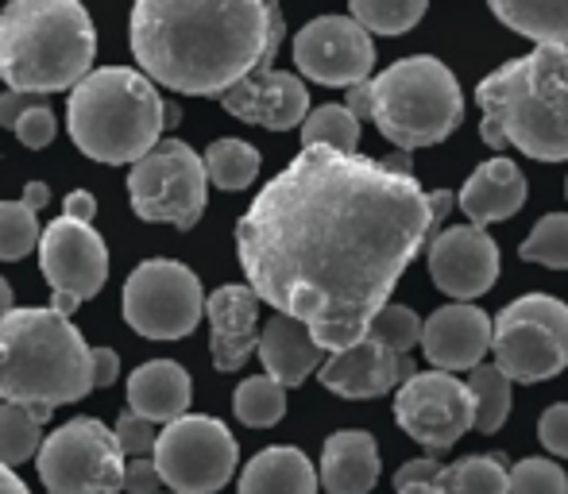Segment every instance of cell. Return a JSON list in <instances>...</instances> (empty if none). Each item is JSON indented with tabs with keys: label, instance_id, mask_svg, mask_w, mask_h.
I'll list each match as a JSON object with an SVG mask.
<instances>
[{
	"label": "cell",
	"instance_id": "10",
	"mask_svg": "<svg viewBox=\"0 0 568 494\" xmlns=\"http://www.w3.org/2000/svg\"><path fill=\"white\" fill-rule=\"evenodd\" d=\"M236 436L225 421L186 413L159 433L151 464L171 494H217L236 475Z\"/></svg>",
	"mask_w": 568,
	"mask_h": 494
},
{
	"label": "cell",
	"instance_id": "12",
	"mask_svg": "<svg viewBox=\"0 0 568 494\" xmlns=\"http://www.w3.org/2000/svg\"><path fill=\"white\" fill-rule=\"evenodd\" d=\"M39 480L47 494H120L124 456L113 429L98 418H74L39 444Z\"/></svg>",
	"mask_w": 568,
	"mask_h": 494
},
{
	"label": "cell",
	"instance_id": "21",
	"mask_svg": "<svg viewBox=\"0 0 568 494\" xmlns=\"http://www.w3.org/2000/svg\"><path fill=\"white\" fill-rule=\"evenodd\" d=\"M456 205L468 217V225L484 228L495 220H510L526 205V178L515 166V158H487L471 171L464 189L456 194Z\"/></svg>",
	"mask_w": 568,
	"mask_h": 494
},
{
	"label": "cell",
	"instance_id": "28",
	"mask_svg": "<svg viewBox=\"0 0 568 494\" xmlns=\"http://www.w3.org/2000/svg\"><path fill=\"white\" fill-rule=\"evenodd\" d=\"M510 464L503 452H487V456H464L456 464L442 467L437 483L445 494H507Z\"/></svg>",
	"mask_w": 568,
	"mask_h": 494
},
{
	"label": "cell",
	"instance_id": "20",
	"mask_svg": "<svg viewBox=\"0 0 568 494\" xmlns=\"http://www.w3.org/2000/svg\"><path fill=\"white\" fill-rule=\"evenodd\" d=\"M210 317V356L221 374L240 371L260 344V298L247 286H217L205 298Z\"/></svg>",
	"mask_w": 568,
	"mask_h": 494
},
{
	"label": "cell",
	"instance_id": "1",
	"mask_svg": "<svg viewBox=\"0 0 568 494\" xmlns=\"http://www.w3.org/2000/svg\"><path fill=\"white\" fill-rule=\"evenodd\" d=\"M456 197L418 186L379 158L302 147L236 225L247 290L306 325L322 352L367 337L403 270Z\"/></svg>",
	"mask_w": 568,
	"mask_h": 494
},
{
	"label": "cell",
	"instance_id": "38",
	"mask_svg": "<svg viewBox=\"0 0 568 494\" xmlns=\"http://www.w3.org/2000/svg\"><path fill=\"white\" fill-rule=\"evenodd\" d=\"M113 436H116V449H120V456L143 460V456H148V452H155L159 429L151 425V421L135 418L132 410H124V413H120V418H116Z\"/></svg>",
	"mask_w": 568,
	"mask_h": 494
},
{
	"label": "cell",
	"instance_id": "47",
	"mask_svg": "<svg viewBox=\"0 0 568 494\" xmlns=\"http://www.w3.org/2000/svg\"><path fill=\"white\" fill-rule=\"evenodd\" d=\"M0 494H31L28 483L12 472V467H0Z\"/></svg>",
	"mask_w": 568,
	"mask_h": 494
},
{
	"label": "cell",
	"instance_id": "22",
	"mask_svg": "<svg viewBox=\"0 0 568 494\" xmlns=\"http://www.w3.org/2000/svg\"><path fill=\"white\" fill-rule=\"evenodd\" d=\"M190 402H194V382L182 363L151 360L128 374V410L151 425L159 421L171 425V421L186 418Z\"/></svg>",
	"mask_w": 568,
	"mask_h": 494
},
{
	"label": "cell",
	"instance_id": "41",
	"mask_svg": "<svg viewBox=\"0 0 568 494\" xmlns=\"http://www.w3.org/2000/svg\"><path fill=\"white\" fill-rule=\"evenodd\" d=\"M159 487H163V480H159L155 464H151L148 456H143V460H128L120 491H128V494H159Z\"/></svg>",
	"mask_w": 568,
	"mask_h": 494
},
{
	"label": "cell",
	"instance_id": "30",
	"mask_svg": "<svg viewBox=\"0 0 568 494\" xmlns=\"http://www.w3.org/2000/svg\"><path fill=\"white\" fill-rule=\"evenodd\" d=\"M468 394H471V410H476V418H471V429H479V433H495V429L507 421L510 413V382L507 374H503L495 363H479V368L468 371Z\"/></svg>",
	"mask_w": 568,
	"mask_h": 494
},
{
	"label": "cell",
	"instance_id": "46",
	"mask_svg": "<svg viewBox=\"0 0 568 494\" xmlns=\"http://www.w3.org/2000/svg\"><path fill=\"white\" fill-rule=\"evenodd\" d=\"M395 491L398 494H445L437 480H410V483H398Z\"/></svg>",
	"mask_w": 568,
	"mask_h": 494
},
{
	"label": "cell",
	"instance_id": "37",
	"mask_svg": "<svg viewBox=\"0 0 568 494\" xmlns=\"http://www.w3.org/2000/svg\"><path fill=\"white\" fill-rule=\"evenodd\" d=\"M507 494H568V475L554 460L530 456L510 467Z\"/></svg>",
	"mask_w": 568,
	"mask_h": 494
},
{
	"label": "cell",
	"instance_id": "16",
	"mask_svg": "<svg viewBox=\"0 0 568 494\" xmlns=\"http://www.w3.org/2000/svg\"><path fill=\"white\" fill-rule=\"evenodd\" d=\"M429 275L437 290L456 301H471L487 294L499 278V244L476 225H453L426 244Z\"/></svg>",
	"mask_w": 568,
	"mask_h": 494
},
{
	"label": "cell",
	"instance_id": "15",
	"mask_svg": "<svg viewBox=\"0 0 568 494\" xmlns=\"http://www.w3.org/2000/svg\"><path fill=\"white\" fill-rule=\"evenodd\" d=\"M294 62L317 85H352L372 82L375 43L352 16H317L294 39Z\"/></svg>",
	"mask_w": 568,
	"mask_h": 494
},
{
	"label": "cell",
	"instance_id": "7",
	"mask_svg": "<svg viewBox=\"0 0 568 494\" xmlns=\"http://www.w3.org/2000/svg\"><path fill=\"white\" fill-rule=\"evenodd\" d=\"M163 113L166 101L140 70L101 66L70 90L67 132L93 163L135 166L159 143Z\"/></svg>",
	"mask_w": 568,
	"mask_h": 494
},
{
	"label": "cell",
	"instance_id": "44",
	"mask_svg": "<svg viewBox=\"0 0 568 494\" xmlns=\"http://www.w3.org/2000/svg\"><path fill=\"white\" fill-rule=\"evenodd\" d=\"M62 217L74 220V225H93V217H98V197H93L90 189H74V194H67V202H62Z\"/></svg>",
	"mask_w": 568,
	"mask_h": 494
},
{
	"label": "cell",
	"instance_id": "19",
	"mask_svg": "<svg viewBox=\"0 0 568 494\" xmlns=\"http://www.w3.org/2000/svg\"><path fill=\"white\" fill-rule=\"evenodd\" d=\"M422 348L434 371H471L491 348V317L471 301H453L422 325Z\"/></svg>",
	"mask_w": 568,
	"mask_h": 494
},
{
	"label": "cell",
	"instance_id": "45",
	"mask_svg": "<svg viewBox=\"0 0 568 494\" xmlns=\"http://www.w3.org/2000/svg\"><path fill=\"white\" fill-rule=\"evenodd\" d=\"M20 202L28 205L31 213H39L47 202H51V189H47V182H28V186H23V197H20Z\"/></svg>",
	"mask_w": 568,
	"mask_h": 494
},
{
	"label": "cell",
	"instance_id": "4",
	"mask_svg": "<svg viewBox=\"0 0 568 494\" xmlns=\"http://www.w3.org/2000/svg\"><path fill=\"white\" fill-rule=\"evenodd\" d=\"M98 59V31L78 0H12L0 12V82L16 93L74 90Z\"/></svg>",
	"mask_w": 568,
	"mask_h": 494
},
{
	"label": "cell",
	"instance_id": "24",
	"mask_svg": "<svg viewBox=\"0 0 568 494\" xmlns=\"http://www.w3.org/2000/svg\"><path fill=\"white\" fill-rule=\"evenodd\" d=\"M329 494H372L379 483V449L375 436L364 429H341L325 441L322 449V472H317Z\"/></svg>",
	"mask_w": 568,
	"mask_h": 494
},
{
	"label": "cell",
	"instance_id": "49",
	"mask_svg": "<svg viewBox=\"0 0 568 494\" xmlns=\"http://www.w3.org/2000/svg\"><path fill=\"white\" fill-rule=\"evenodd\" d=\"M565 194H568V186H565Z\"/></svg>",
	"mask_w": 568,
	"mask_h": 494
},
{
	"label": "cell",
	"instance_id": "14",
	"mask_svg": "<svg viewBox=\"0 0 568 494\" xmlns=\"http://www.w3.org/2000/svg\"><path fill=\"white\" fill-rule=\"evenodd\" d=\"M471 394L456 374L414 371L395 394V421L410 441L442 456L471 429Z\"/></svg>",
	"mask_w": 568,
	"mask_h": 494
},
{
	"label": "cell",
	"instance_id": "11",
	"mask_svg": "<svg viewBox=\"0 0 568 494\" xmlns=\"http://www.w3.org/2000/svg\"><path fill=\"white\" fill-rule=\"evenodd\" d=\"M205 309L202 278L179 259H148L124 282V321L143 340H182Z\"/></svg>",
	"mask_w": 568,
	"mask_h": 494
},
{
	"label": "cell",
	"instance_id": "8",
	"mask_svg": "<svg viewBox=\"0 0 568 494\" xmlns=\"http://www.w3.org/2000/svg\"><path fill=\"white\" fill-rule=\"evenodd\" d=\"M495 368L507 382H546L568 368V306L549 294H526L491 321Z\"/></svg>",
	"mask_w": 568,
	"mask_h": 494
},
{
	"label": "cell",
	"instance_id": "39",
	"mask_svg": "<svg viewBox=\"0 0 568 494\" xmlns=\"http://www.w3.org/2000/svg\"><path fill=\"white\" fill-rule=\"evenodd\" d=\"M12 132H16V140H20L23 147L43 151V147H51L54 135H59V121H54L51 105H47V101H43V105L28 109V113H23L20 121L12 124Z\"/></svg>",
	"mask_w": 568,
	"mask_h": 494
},
{
	"label": "cell",
	"instance_id": "32",
	"mask_svg": "<svg viewBox=\"0 0 568 494\" xmlns=\"http://www.w3.org/2000/svg\"><path fill=\"white\" fill-rule=\"evenodd\" d=\"M302 147H329L341 155H356L359 121L344 105H322L302 121Z\"/></svg>",
	"mask_w": 568,
	"mask_h": 494
},
{
	"label": "cell",
	"instance_id": "42",
	"mask_svg": "<svg viewBox=\"0 0 568 494\" xmlns=\"http://www.w3.org/2000/svg\"><path fill=\"white\" fill-rule=\"evenodd\" d=\"M120 374V356L113 348H90V379H93V390L98 387H113Z\"/></svg>",
	"mask_w": 568,
	"mask_h": 494
},
{
	"label": "cell",
	"instance_id": "9",
	"mask_svg": "<svg viewBox=\"0 0 568 494\" xmlns=\"http://www.w3.org/2000/svg\"><path fill=\"white\" fill-rule=\"evenodd\" d=\"M205 166L190 143L163 140L132 166L128 174V202L135 217L148 225H174L179 233L202 220L205 213Z\"/></svg>",
	"mask_w": 568,
	"mask_h": 494
},
{
	"label": "cell",
	"instance_id": "33",
	"mask_svg": "<svg viewBox=\"0 0 568 494\" xmlns=\"http://www.w3.org/2000/svg\"><path fill=\"white\" fill-rule=\"evenodd\" d=\"M426 16V0H352V20L372 35H406Z\"/></svg>",
	"mask_w": 568,
	"mask_h": 494
},
{
	"label": "cell",
	"instance_id": "2",
	"mask_svg": "<svg viewBox=\"0 0 568 494\" xmlns=\"http://www.w3.org/2000/svg\"><path fill=\"white\" fill-rule=\"evenodd\" d=\"M283 12L263 0H140L132 54L151 85L190 97H225L267 70L283 43Z\"/></svg>",
	"mask_w": 568,
	"mask_h": 494
},
{
	"label": "cell",
	"instance_id": "6",
	"mask_svg": "<svg viewBox=\"0 0 568 494\" xmlns=\"http://www.w3.org/2000/svg\"><path fill=\"white\" fill-rule=\"evenodd\" d=\"M344 109L356 121L367 116L379 124V135L403 155L449 140L464 121L460 82L434 54H410L403 62H390L372 82L352 85L344 93Z\"/></svg>",
	"mask_w": 568,
	"mask_h": 494
},
{
	"label": "cell",
	"instance_id": "25",
	"mask_svg": "<svg viewBox=\"0 0 568 494\" xmlns=\"http://www.w3.org/2000/svg\"><path fill=\"white\" fill-rule=\"evenodd\" d=\"M236 494H317V472L302 449L275 444L244 464Z\"/></svg>",
	"mask_w": 568,
	"mask_h": 494
},
{
	"label": "cell",
	"instance_id": "29",
	"mask_svg": "<svg viewBox=\"0 0 568 494\" xmlns=\"http://www.w3.org/2000/svg\"><path fill=\"white\" fill-rule=\"evenodd\" d=\"M51 413L23 410V405H0V467H16L31 460L43 444V425Z\"/></svg>",
	"mask_w": 568,
	"mask_h": 494
},
{
	"label": "cell",
	"instance_id": "18",
	"mask_svg": "<svg viewBox=\"0 0 568 494\" xmlns=\"http://www.w3.org/2000/svg\"><path fill=\"white\" fill-rule=\"evenodd\" d=\"M229 116L244 124H260L271 132H291L310 116V90L298 74L286 70H255L244 82H236L221 97Z\"/></svg>",
	"mask_w": 568,
	"mask_h": 494
},
{
	"label": "cell",
	"instance_id": "23",
	"mask_svg": "<svg viewBox=\"0 0 568 494\" xmlns=\"http://www.w3.org/2000/svg\"><path fill=\"white\" fill-rule=\"evenodd\" d=\"M255 352H260L267 379H275L283 390L302 387V382H306L310 374L325 363V352L314 344V337H310L306 325L291 321V317H278V313L263 325Z\"/></svg>",
	"mask_w": 568,
	"mask_h": 494
},
{
	"label": "cell",
	"instance_id": "36",
	"mask_svg": "<svg viewBox=\"0 0 568 494\" xmlns=\"http://www.w3.org/2000/svg\"><path fill=\"white\" fill-rule=\"evenodd\" d=\"M367 337H375L379 344H387L390 352L406 356L410 348L422 344V317L406 306H383L367 325Z\"/></svg>",
	"mask_w": 568,
	"mask_h": 494
},
{
	"label": "cell",
	"instance_id": "31",
	"mask_svg": "<svg viewBox=\"0 0 568 494\" xmlns=\"http://www.w3.org/2000/svg\"><path fill=\"white\" fill-rule=\"evenodd\" d=\"M232 410H236V418L247 429H271L286 413V390L275 379H267V374H255V379H244L236 387Z\"/></svg>",
	"mask_w": 568,
	"mask_h": 494
},
{
	"label": "cell",
	"instance_id": "40",
	"mask_svg": "<svg viewBox=\"0 0 568 494\" xmlns=\"http://www.w3.org/2000/svg\"><path fill=\"white\" fill-rule=\"evenodd\" d=\"M538 441L546 444L554 456L568 460V402H557L541 413L538 418Z\"/></svg>",
	"mask_w": 568,
	"mask_h": 494
},
{
	"label": "cell",
	"instance_id": "34",
	"mask_svg": "<svg viewBox=\"0 0 568 494\" xmlns=\"http://www.w3.org/2000/svg\"><path fill=\"white\" fill-rule=\"evenodd\" d=\"M526 263H541V267L568 270V213H549L534 225V233L526 236L518 247Z\"/></svg>",
	"mask_w": 568,
	"mask_h": 494
},
{
	"label": "cell",
	"instance_id": "5",
	"mask_svg": "<svg viewBox=\"0 0 568 494\" xmlns=\"http://www.w3.org/2000/svg\"><path fill=\"white\" fill-rule=\"evenodd\" d=\"M90 390V344L70 317L51 306L0 317V398L8 405L54 413Z\"/></svg>",
	"mask_w": 568,
	"mask_h": 494
},
{
	"label": "cell",
	"instance_id": "26",
	"mask_svg": "<svg viewBox=\"0 0 568 494\" xmlns=\"http://www.w3.org/2000/svg\"><path fill=\"white\" fill-rule=\"evenodd\" d=\"M491 12L510 31L534 39V47L568 51V0H495Z\"/></svg>",
	"mask_w": 568,
	"mask_h": 494
},
{
	"label": "cell",
	"instance_id": "48",
	"mask_svg": "<svg viewBox=\"0 0 568 494\" xmlns=\"http://www.w3.org/2000/svg\"><path fill=\"white\" fill-rule=\"evenodd\" d=\"M12 286H8L4 282V278H0V317H4V313H12Z\"/></svg>",
	"mask_w": 568,
	"mask_h": 494
},
{
	"label": "cell",
	"instance_id": "17",
	"mask_svg": "<svg viewBox=\"0 0 568 494\" xmlns=\"http://www.w3.org/2000/svg\"><path fill=\"white\" fill-rule=\"evenodd\" d=\"M414 371L418 368L410 363V356L390 352L375 337H359L356 344L329 352V360L317 368V379L341 398H383L395 387H403Z\"/></svg>",
	"mask_w": 568,
	"mask_h": 494
},
{
	"label": "cell",
	"instance_id": "3",
	"mask_svg": "<svg viewBox=\"0 0 568 494\" xmlns=\"http://www.w3.org/2000/svg\"><path fill=\"white\" fill-rule=\"evenodd\" d=\"M476 101L487 147H515L538 163L568 158V51L534 47L523 59L503 62L476 85Z\"/></svg>",
	"mask_w": 568,
	"mask_h": 494
},
{
	"label": "cell",
	"instance_id": "13",
	"mask_svg": "<svg viewBox=\"0 0 568 494\" xmlns=\"http://www.w3.org/2000/svg\"><path fill=\"white\" fill-rule=\"evenodd\" d=\"M39 267L54 290L51 309L70 317L82 301L105 290L109 247L93 225H74V220L59 217L39 233Z\"/></svg>",
	"mask_w": 568,
	"mask_h": 494
},
{
	"label": "cell",
	"instance_id": "43",
	"mask_svg": "<svg viewBox=\"0 0 568 494\" xmlns=\"http://www.w3.org/2000/svg\"><path fill=\"white\" fill-rule=\"evenodd\" d=\"M43 101H47V97H36V93L4 90V93H0V127H12L23 113H28V109L43 105Z\"/></svg>",
	"mask_w": 568,
	"mask_h": 494
},
{
	"label": "cell",
	"instance_id": "27",
	"mask_svg": "<svg viewBox=\"0 0 568 494\" xmlns=\"http://www.w3.org/2000/svg\"><path fill=\"white\" fill-rule=\"evenodd\" d=\"M205 166V182L217 189H229V194H240L255 182L260 174V151L244 140H217L210 143V151L202 155Z\"/></svg>",
	"mask_w": 568,
	"mask_h": 494
},
{
	"label": "cell",
	"instance_id": "35",
	"mask_svg": "<svg viewBox=\"0 0 568 494\" xmlns=\"http://www.w3.org/2000/svg\"><path fill=\"white\" fill-rule=\"evenodd\" d=\"M39 247V213L23 202H0V259L16 263Z\"/></svg>",
	"mask_w": 568,
	"mask_h": 494
}]
</instances>
